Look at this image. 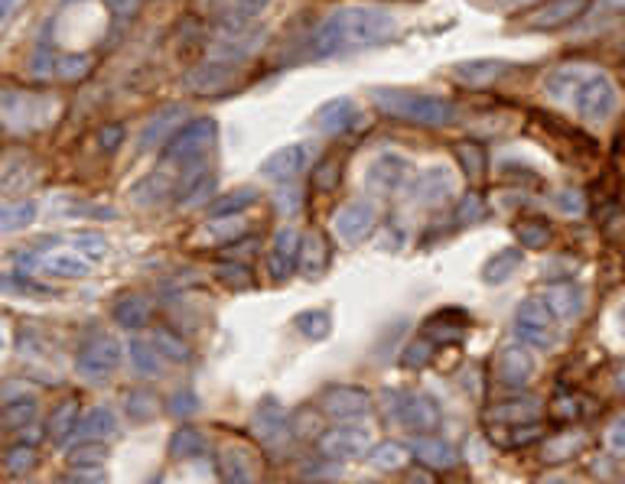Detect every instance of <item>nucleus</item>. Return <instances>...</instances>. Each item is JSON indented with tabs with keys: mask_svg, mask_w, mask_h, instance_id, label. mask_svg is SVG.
Wrapping results in <instances>:
<instances>
[{
	"mask_svg": "<svg viewBox=\"0 0 625 484\" xmlns=\"http://www.w3.org/2000/svg\"><path fill=\"white\" fill-rule=\"evenodd\" d=\"M397 33V16L378 3H343L310 36V59H333L375 49Z\"/></svg>",
	"mask_w": 625,
	"mask_h": 484,
	"instance_id": "nucleus-1",
	"label": "nucleus"
},
{
	"mask_svg": "<svg viewBox=\"0 0 625 484\" xmlns=\"http://www.w3.org/2000/svg\"><path fill=\"white\" fill-rule=\"evenodd\" d=\"M544 92L554 102H567L583 121H610L620 108V88L613 79L593 66H560L547 75Z\"/></svg>",
	"mask_w": 625,
	"mask_h": 484,
	"instance_id": "nucleus-2",
	"label": "nucleus"
},
{
	"mask_svg": "<svg viewBox=\"0 0 625 484\" xmlns=\"http://www.w3.org/2000/svg\"><path fill=\"white\" fill-rule=\"evenodd\" d=\"M372 102L381 115L394 121L420 123V127H443L460 121V105L440 95L427 92H407V88H375Z\"/></svg>",
	"mask_w": 625,
	"mask_h": 484,
	"instance_id": "nucleus-3",
	"label": "nucleus"
},
{
	"mask_svg": "<svg viewBox=\"0 0 625 484\" xmlns=\"http://www.w3.org/2000/svg\"><path fill=\"white\" fill-rule=\"evenodd\" d=\"M62 115L59 98L46 92H26V88H0V130L30 137L46 127H53Z\"/></svg>",
	"mask_w": 625,
	"mask_h": 484,
	"instance_id": "nucleus-4",
	"label": "nucleus"
},
{
	"mask_svg": "<svg viewBox=\"0 0 625 484\" xmlns=\"http://www.w3.org/2000/svg\"><path fill=\"white\" fill-rule=\"evenodd\" d=\"M514 339L524 345V349H534V352H547L557 345V316L554 309L544 303V299H524L518 303L514 309Z\"/></svg>",
	"mask_w": 625,
	"mask_h": 484,
	"instance_id": "nucleus-5",
	"label": "nucleus"
},
{
	"mask_svg": "<svg viewBox=\"0 0 625 484\" xmlns=\"http://www.w3.org/2000/svg\"><path fill=\"white\" fill-rule=\"evenodd\" d=\"M219 137V123L216 118H193L183 123L163 146V156L176 166H189V163H202V156L212 150Z\"/></svg>",
	"mask_w": 625,
	"mask_h": 484,
	"instance_id": "nucleus-6",
	"label": "nucleus"
},
{
	"mask_svg": "<svg viewBox=\"0 0 625 484\" xmlns=\"http://www.w3.org/2000/svg\"><path fill=\"white\" fill-rule=\"evenodd\" d=\"M391 406H387V416H394V423H401L404 429L424 436V433H437L443 416H440V406L430 393H404V390H394L387 393Z\"/></svg>",
	"mask_w": 625,
	"mask_h": 484,
	"instance_id": "nucleus-7",
	"label": "nucleus"
},
{
	"mask_svg": "<svg viewBox=\"0 0 625 484\" xmlns=\"http://www.w3.org/2000/svg\"><path fill=\"white\" fill-rule=\"evenodd\" d=\"M121 362H125V349H121L112 335L95 332V335H89V339L79 345L76 370H79L85 380L102 383L105 377H112V374L121 367Z\"/></svg>",
	"mask_w": 625,
	"mask_h": 484,
	"instance_id": "nucleus-8",
	"label": "nucleus"
},
{
	"mask_svg": "<svg viewBox=\"0 0 625 484\" xmlns=\"http://www.w3.org/2000/svg\"><path fill=\"white\" fill-rule=\"evenodd\" d=\"M310 163H313V146H310V143H287V146H277V150L257 166V173H261V179H267V182L290 186V182H297V179L310 169Z\"/></svg>",
	"mask_w": 625,
	"mask_h": 484,
	"instance_id": "nucleus-9",
	"label": "nucleus"
},
{
	"mask_svg": "<svg viewBox=\"0 0 625 484\" xmlns=\"http://www.w3.org/2000/svg\"><path fill=\"white\" fill-rule=\"evenodd\" d=\"M320 449L329 462H352V459H362L369 449H372V429L369 426H359L356 420L329 429L323 439H320Z\"/></svg>",
	"mask_w": 625,
	"mask_h": 484,
	"instance_id": "nucleus-10",
	"label": "nucleus"
},
{
	"mask_svg": "<svg viewBox=\"0 0 625 484\" xmlns=\"http://www.w3.org/2000/svg\"><path fill=\"white\" fill-rule=\"evenodd\" d=\"M320 406L326 416L349 423V420H362L372 413V393L366 387H356V383H333L323 390Z\"/></svg>",
	"mask_w": 625,
	"mask_h": 484,
	"instance_id": "nucleus-11",
	"label": "nucleus"
},
{
	"mask_svg": "<svg viewBox=\"0 0 625 484\" xmlns=\"http://www.w3.org/2000/svg\"><path fill=\"white\" fill-rule=\"evenodd\" d=\"M216 196V173L206 163H189L183 166V176L173 186V199L180 209L206 205Z\"/></svg>",
	"mask_w": 625,
	"mask_h": 484,
	"instance_id": "nucleus-12",
	"label": "nucleus"
},
{
	"mask_svg": "<svg viewBox=\"0 0 625 484\" xmlns=\"http://www.w3.org/2000/svg\"><path fill=\"white\" fill-rule=\"evenodd\" d=\"M375 225H378L375 205L366 202V199L349 202V205H343V209L333 215V232L339 235V241L346 244H362L372 232H375Z\"/></svg>",
	"mask_w": 625,
	"mask_h": 484,
	"instance_id": "nucleus-13",
	"label": "nucleus"
},
{
	"mask_svg": "<svg viewBox=\"0 0 625 484\" xmlns=\"http://www.w3.org/2000/svg\"><path fill=\"white\" fill-rule=\"evenodd\" d=\"M300 253H303V238H300V232H297L293 225H283V228L274 235L270 247H267V273H270L274 280H287V276H293L297 267H300Z\"/></svg>",
	"mask_w": 625,
	"mask_h": 484,
	"instance_id": "nucleus-14",
	"label": "nucleus"
},
{
	"mask_svg": "<svg viewBox=\"0 0 625 484\" xmlns=\"http://www.w3.org/2000/svg\"><path fill=\"white\" fill-rule=\"evenodd\" d=\"M407 186H410V199H414L417 205H427V209L443 205V202L453 196V176H450L447 166H430V169L410 176Z\"/></svg>",
	"mask_w": 625,
	"mask_h": 484,
	"instance_id": "nucleus-15",
	"label": "nucleus"
},
{
	"mask_svg": "<svg viewBox=\"0 0 625 484\" xmlns=\"http://www.w3.org/2000/svg\"><path fill=\"white\" fill-rule=\"evenodd\" d=\"M410 176H414V166L401 153H381L369 163V173H366L369 186H375L381 192H401L410 182Z\"/></svg>",
	"mask_w": 625,
	"mask_h": 484,
	"instance_id": "nucleus-16",
	"label": "nucleus"
},
{
	"mask_svg": "<svg viewBox=\"0 0 625 484\" xmlns=\"http://www.w3.org/2000/svg\"><path fill=\"white\" fill-rule=\"evenodd\" d=\"M359 121H362V111H359V105L352 98H333V102H326V105H320L313 111L310 127L333 137V133H346V130L359 127Z\"/></svg>",
	"mask_w": 625,
	"mask_h": 484,
	"instance_id": "nucleus-17",
	"label": "nucleus"
},
{
	"mask_svg": "<svg viewBox=\"0 0 625 484\" xmlns=\"http://www.w3.org/2000/svg\"><path fill=\"white\" fill-rule=\"evenodd\" d=\"M254 436H257L267 449H277L280 442H287V436H290L287 410H283L274 397H267V400L257 403V410H254Z\"/></svg>",
	"mask_w": 625,
	"mask_h": 484,
	"instance_id": "nucleus-18",
	"label": "nucleus"
},
{
	"mask_svg": "<svg viewBox=\"0 0 625 484\" xmlns=\"http://www.w3.org/2000/svg\"><path fill=\"white\" fill-rule=\"evenodd\" d=\"M183 118H186V108L183 105H166V108H160L150 121L143 123V130H140V137H137V143H140V150H157V146H166V140L183 127Z\"/></svg>",
	"mask_w": 625,
	"mask_h": 484,
	"instance_id": "nucleus-19",
	"label": "nucleus"
},
{
	"mask_svg": "<svg viewBox=\"0 0 625 484\" xmlns=\"http://www.w3.org/2000/svg\"><path fill=\"white\" fill-rule=\"evenodd\" d=\"M36 273L49 280H85L92 273V260L76 250H56L36 260Z\"/></svg>",
	"mask_w": 625,
	"mask_h": 484,
	"instance_id": "nucleus-20",
	"label": "nucleus"
},
{
	"mask_svg": "<svg viewBox=\"0 0 625 484\" xmlns=\"http://www.w3.org/2000/svg\"><path fill=\"white\" fill-rule=\"evenodd\" d=\"M531 374H534V362H531V355L521 349V342L501 349L499 362H496V380H499L501 387L521 390V387L531 380Z\"/></svg>",
	"mask_w": 625,
	"mask_h": 484,
	"instance_id": "nucleus-21",
	"label": "nucleus"
},
{
	"mask_svg": "<svg viewBox=\"0 0 625 484\" xmlns=\"http://www.w3.org/2000/svg\"><path fill=\"white\" fill-rule=\"evenodd\" d=\"M118 433V416L112 406H92L85 416H79L76 439L79 442H108Z\"/></svg>",
	"mask_w": 625,
	"mask_h": 484,
	"instance_id": "nucleus-22",
	"label": "nucleus"
},
{
	"mask_svg": "<svg viewBox=\"0 0 625 484\" xmlns=\"http://www.w3.org/2000/svg\"><path fill=\"white\" fill-rule=\"evenodd\" d=\"M544 303L554 309L557 319H574L583 312V286L567 280V283H551L544 290Z\"/></svg>",
	"mask_w": 625,
	"mask_h": 484,
	"instance_id": "nucleus-23",
	"label": "nucleus"
},
{
	"mask_svg": "<svg viewBox=\"0 0 625 484\" xmlns=\"http://www.w3.org/2000/svg\"><path fill=\"white\" fill-rule=\"evenodd\" d=\"M267 7H270V0H232V7L225 13V23H222V33L239 36V33L257 29V20L267 13Z\"/></svg>",
	"mask_w": 625,
	"mask_h": 484,
	"instance_id": "nucleus-24",
	"label": "nucleus"
},
{
	"mask_svg": "<svg viewBox=\"0 0 625 484\" xmlns=\"http://www.w3.org/2000/svg\"><path fill=\"white\" fill-rule=\"evenodd\" d=\"M410 452L417 456L420 465H430V469H453L456 465V449L443 436H433V433L417 436Z\"/></svg>",
	"mask_w": 625,
	"mask_h": 484,
	"instance_id": "nucleus-25",
	"label": "nucleus"
},
{
	"mask_svg": "<svg viewBox=\"0 0 625 484\" xmlns=\"http://www.w3.org/2000/svg\"><path fill=\"white\" fill-rule=\"evenodd\" d=\"M36 410H39V403L33 393H16V397L0 403V426L3 429H26L36 420Z\"/></svg>",
	"mask_w": 625,
	"mask_h": 484,
	"instance_id": "nucleus-26",
	"label": "nucleus"
},
{
	"mask_svg": "<svg viewBox=\"0 0 625 484\" xmlns=\"http://www.w3.org/2000/svg\"><path fill=\"white\" fill-rule=\"evenodd\" d=\"M209 452V439L196 426H180L170 439V456L176 462H196Z\"/></svg>",
	"mask_w": 625,
	"mask_h": 484,
	"instance_id": "nucleus-27",
	"label": "nucleus"
},
{
	"mask_svg": "<svg viewBox=\"0 0 625 484\" xmlns=\"http://www.w3.org/2000/svg\"><path fill=\"white\" fill-rule=\"evenodd\" d=\"M232 72H235V66H232V62L209 59L206 66H199L196 72H189V75H186V85H189V88H196V92H216V88L229 85Z\"/></svg>",
	"mask_w": 625,
	"mask_h": 484,
	"instance_id": "nucleus-28",
	"label": "nucleus"
},
{
	"mask_svg": "<svg viewBox=\"0 0 625 484\" xmlns=\"http://www.w3.org/2000/svg\"><path fill=\"white\" fill-rule=\"evenodd\" d=\"M508 72V62H496V59H473V62H463L456 66V82L476 88V85H489Z\"/></svg>",
	"mask_w": 625,
	"mask_h": 484,
	"instance_id": "nucleus-29",
	"label": "nucleus"
},
{
	"mask_svg": "<svg viewBox=\"0 0 625 484\" xmlns=\"http://www.w3.org/2000/svg\"><path fill=\"white\" fill-rule=\"evenodd\" d=\"M115 322L127 332H140L150 322V303L137 293H127L115 303Z\"/></svg>",
	"mask_w": 625,
	"mask_h": 484,
	"instance_id": "nucleus-30",
	"label": "nucleus"
},
{
	"mask_svg": "<svg viewBox=\"0 0 625 484\" xmlns=\"http://www.w3.org/2000/svg\"><path fill=\"white\" fill-rule=\"evenodd\" d=\"M76 426H79V403L62 400L49 416V439L56 446H66L69 439H76Z\"/></svg>",
	"mask_w": 625,
	"mask_h": 484,
	"instance_id": "nucleus-31",
	"label": "nucleus"
},
{
	"mask_svg": "<svg viewBox=\"0 0 625 484\" xmlns=\"http://www.w3.org/2000/svg\"><path fill=\"white\" fill-rule=\"evenodd\" d=\"M518 267H521V250L518 247H501L496 250L486 263H483V280L493 286V283H505V280H511L514 273H518Z\"/></svg>",
	"mask_w": 625,
	"mask_h": 484,
	"instance_id": "nucleus-32",
	"label": "nucleus"
},
{
	"mask_svg": "<svg viewBox=\"0 0 625 484\" xmlns=\"http://www.w3.org/2000/svg\"><path fill=\"white\" fill-rule=\"evenodd\" d=\"M293 329L310 342H323L333 332V316L329 309H303L293 316Z\"/></svg>",
	"mask_w": 625,
	"mask_h": 484,
	"instance_id": "nucleus-33",
	"label": "nucleus"
},
{
	"mask_svg": "<svg viewBox=\"0 0 625 484\" xmlns=\"http://www.w3.org/2000/svg\"><path fill=\"white\" fill-rule=\"evenodd\" d=\"M407 459H410V452L401 442H391V439L375 442L369 449V465L378 469V472H401L407 465Z\"/></svg>",
	"mask_w": 625,
	"mask_h": 484,
	"instance_id": "nucleus-34",
	"label": "nucleus"
},
{
	"mask_svg": "<svg viewBox=\"0 0 625 484\" xmlns=\"http://www.w3.org/2000/svg\"><path fill=\"white\" fill-rule=\"evenodd\" d=\"M580 10H583V0H554V3H547V7H541V10L534 13L531 26H534V29H544V26H560V23H567V20L580 16Z\"/></svg>",
	"mask_w": 625,
	"mask_h": 484,
	"instance_id": "nucleus-35",
	"label": "nucleus"
},
{
	"mask_svg": "<svg viewBox=\"0 0 625 484\" xmlns=\"http://www.w3.org/2000/svg\"><path fill=\"white\" fill-rule=\"evenodd\" d=\"M33 219H36V202H30V199L10 202V205H0V235L23 232V228L33 225Z\"/></svg>",
	"mask_w": 625,
	"mask_h": 484,
	"instance_id": "nucleus-36",
	"label": "nucleus"
},
{
	"mask_svg": "<svg viewBox=\"0 0 625 484\" xmlns=\"http://www.w3.org/2000/svg\"><path fill=\"white\" fill-rule=\"evenodd\" d=\"M254 202H257V192L245 186V189H235V192L216 199V202L209 205V215H212V219H235V215L248 212Z\"/></svg>",
	"mask_w": 625,
	"mask_h": 484,
	"instance_id": "nucleus-37",
	"label": "nucleus"
},
{
	"mask_svg": "<svg viewBox=\"0 0 625 484\" xmlns=\"http://www.w3.org/2000/svg\"><path fill=\"white\" fill-rule=\"evenodd\" d=\"M537 416V400H521V397H514V400H505L499 403L493 413H489V420L493 423H511V426H521V423H528V420H534Z\"/></svg>",
	"mask_w": 625,
	"mask_h": 484,
	"instance_id": "nucleus-38",
	"label": "nucleus"
},
{
	"mask_svg": "<svg viewBox=\"0 0 625 484\" xmlns=\"http://www.w3.org/2000/svg\"><path fill=\"white\" fill-rule=\"evenodd\" d=\"M219 475L225 482H251L254 479V469L248 465V456L242 449H222L219 452Z\"/></svg>",
	"mask_w": 625,
	"mask_h": 484,
	"instance_id": "nucleus-39",
	"label": "nucleus"
},
{
	"mask_svg": "<svg viewBox=\"0 0 625 484\" xmlns=\"http://www.w3.org/2000/svg\"><path fill=\"white\" fill-rule=\"evenodd\" d=\"M130 196H134L137 205H157L160 199H173V186L166 182L163 173H157V176H147L143 182H137L130 189Z\"/></svg>",
	"mask_w": 625,
	"mask_h": 484,
	"instance_id": "nucleus-40",
	"label": "nucleus"
},
{
	"mask_svg": "<svg viewBox=\"0 0 625 484\" xmlns=\"http://www.w3.org/2000/svg\"><path fill=\"white\" fill-rule=\"evenodd\" d=\"M105 462H108V446H105V442H79V446L69 452V465L79 469V472L102 469Z\"/></svg>",
	"mask_w": 625,
	"mask_h": 484,
	"instance_id": "nucleus-41",
	"label": "nucleus"
},
{
	"mask_svg": "<svg viewBox=\"0 0 625 484\" xmlns=\"http://www.w3.org/2000/svg\"><path fill=\"white\" fill-rule=\"evenodd\" d=\"M130 364L140 370V374H160L163 370V355L157 349V342H130Z\"/></svg>",
	"mask_w": 625,
	"mask_h": 484,
	"instance_id": "nucleus-42",
	"label": "nucleus"
},
{
	"mask_svg": "<svg viewBox=\"0 0 625 484\" xmlns=\"http://www.w3.org/2000/svg\"><path fill=\"white\" fill-rule=\"evenodd\" d=\"M326 263H329V250H326L323 238H320V235H310V238H303L300 267H303L310 276H320V273L326 270Z\"/></svg>",
	"mask_w": 625,
	"mask_h": 484,
	"instance_id": "nucleus-43",
	"label": "nucleus"
},
{
	"mask_svg": "<svg viewBox=\"0 0 625 484\" xmlns=\"http://www.w3.org/2000/svg\"><path fill=\"white\" fill-rule=\"evenodd\" d=\"M153 342H157V349H160V355H163L166 362L186 364L193 358L189 345H186L176 332H170V329H157V332H153Z\"/></svg>",
	"mask_w": 625,
	"mask_h": 484,
	"instance_id": "nucleus-44",
	"label": "nucleus"
},
{
	"mask_svg": "<svg viewBox=\"0 0 625 484\" xmlns=\"http://www.w3.org/2000/svg\"><path fill=\"white\" fill-rule=\"evenodd\" d=\"M456 156H460L463 173H470V176H483L486 173V153H483L479 143H460Z\"/></svg>",
	"mask_w": 625,
	"mask_h": 484,
	"instance_id": "nucleus-45",
	"label": "nucleus"
},
{
	"mask_svg": "<svg viewBox=\"0 0 625 484\" xmlns=\"http://www.w3.org/2000/svg\"><path fill=\"white\" fill-rule=\"evenodd\" d=\"M623 13L625 0H593V7L583 16H587V26H597V23H610V20H616Z\"/></svg>",
	"mask_w": 625,
	"mask_h": 484,
	"instance_id": "nucleus-46",
	"label": "nucleus"
},
{
	"mask_svg": "<svg viewBox=\"0 0 625 484\" xmlns=\"http://www.w3.org/2000/svg\"><path fill=\"white\" fill-rule=\"evenodd\" d=\"M7 472L10 475H26L33 465H36V449L33 446H16V449H10L7 452Z\"/></svg>",
	"mask_w": 625,
	"mask_h": 484,
	"instance_id": "nucleus-47",
	"label": "nucleus"
},
{
	"mask_svg": "<svg viewBox=\"0 0 625 484\" xmlns=\"http://www.w3.org/2000/svg\"><path fill=\"white\" fill-rule=\"evenodd\" d=\"M551 238V232H547V225H541V222H521L518 225V241L524 250H537V247H544Z\"/></svg>",
	"mask_w": 625,
	"mask_h": 484,
	"instance_id": "nucleus-48",
	"label": "nucleus"
},
{
	"mask_svg": "<svg viewBox=\"0 0 625 484\" xmlns=\"http://www.w3.org/2000/svg\"><path fill=\"white\" fill-rule=\"evenodd\" d=\"M483 215H486V205H483V199H479L476 192H470L466 199H460V205H456V222H460V225H476Z\"/></svg>",
	"mask_w": 625,
	"mask_h": 484,
	"instance_id": "nucleus-49",
	"label": "nucleus"
},
{
	"mask_svg": "<svg viewBox=\"0 0 625 484\" xmlns=\"http://www.w3.org/2000/svg\"><path fill=\"white\" fill-rule=\"evenodd\" d=\"M127 413H134V420H147V416L157 413V400L147 390H134L127 397Z\"/></svg>",
	"mask_w": 625,
	"mask_h": 484,
	"instance_id": "nucleus-50",
	"label": "nucleus"
},
{
	"mask_svg": "<svg viewBox=\"0 0 625 484\" xmlns=\"http://www.w3.org/2000/svg\"><path fill=\"white\" fill-rule=\"evenodd\" d=\"M199 410V397L186 387V390H176L173 397H170V413L173 416H193Z\"/></svg>",
	"mask_w": 625,
	"mask_h": 484,
	"instance_id": "nucleus-51",
	"label": "nucleus"
},
{
	"mask_svg": "<svg viewBox=\"0 0 625 484\" xmlns=\"http://www.w3.org/2000/svg\"><path fill=\"white\" fill-rule=\"evenodd\" d=\"M219 276L229 283V286H248V267H242V263H225V267H219Z\"/></svg>",
	"mask_w": 625,
	"mask_h": 484,
	"instance_id": "nucleus-52",
	"label": "nucleus"
},
{
	"mask_svg": "<svg viewBox=\"0 0 625 484\" xmlns=\"http://www.w3.org/2000/svg\"><path fill=\"white\" fill-rule=\"evenodd\" d=\"M430 362V342H414L410 349H407V358H404V364L407 367H424V364Z\"/></svg>",
	"mask_w": 625,
	"mask_h": 484,
	"instance_id": "nucleus-53",
	"label": "nucleus"
},
{
	"mask_svg": "<svg viewBox=\"0 0 625 484\" xmlns=\"http://www.w3.org/2000/svg\"><path fill=\"white\" fill-rule=\"evenodd\" d=\"M606 442H610L613 452L625 456V416H620V420L606 429Z\"/></svg>",
	"mask_w": 625,
	"mask_h": 484,
	"instance_id": "nucleus-54",
	"label": "nucleus"
},
{
	"mask_svg": "<svg viewBox=\"0 0 625 484\" xmlns=\"http://www.w3.org/2000/svg\"><path fill=\"white\" fill-rule=\"evenodd\" d=\"M313 182H316L320 189H333V186L339 182V173H336V166H333V163H323V166L313 173Z\"/></svg>",
	"mask_w": 625,
	"mask_h": 484,
	"instance_id": "nucleus-55",
	"label": "nucleus"
},
{
	"mask_svg": "<svg viewBox=\"0 0 625 484\" xmlns=\"http://www.w3.org/2000/svg\"><path fill=\"white\" fill-rule=\"evenodd\" d=\"M557 205H560V212H567V215H580V212H583L580 192H564V196L557 199Z\"/></svg>",
	"mask_w": 625,
	"mask_h": 484,
	"instance_id": "nucleus-56",
	"label": "nucleus"
},
{
	"mask_svg": "<svg viewBox=\"0 0 625 484\" xmlns=\"http://www.w3.org/2000/svg\"><path fill=\"white\" fill-rule=\"evenodd\" d=\"M105 7H108L115 16H127V13L137 7V0H105Z\"/></svg>",
	"mask_w": 625,
	"mask_h": 484,
	"instance_id": "nucleus-57",
	"label": "nucleus"
},
{
	"mask_svg": "<svg viewBox=\"0 0 625 484\" xmlns=\"http://www.w3.org/2000/svg\"><path fill=\"white\" fill-rule=\"evenodd\" d=\"M20 3H23V0H0V23H3V20H7V16H10Z\"/></svg>",
	"mask_w": 625,
	"mask_h": 484,
	"instance_id": "nucleus-58",
	"label": "nucleus"
},
{
	"mask_svg": "<svg viewBox=\"0 0 625 484\" xmlns=\"http://www.w3.org/2000/svg\"><path fill=\"white\" fill-rule=\"evenodd\" d=\"M499 7H524V3H531V0H496Z\"/></svg>",
	"mask_w": 625,
	"mask_h": 484,
	"instance_id": "nucleus-59",
	"label": "nucleus"
},
{
	"mask_svg": "<svg viewBox=\"0 0 625 484\" xmlns=\"http://www.w3.org/2000/svg\"><path fill=\"white\" fill-rule=\"evenodd\" d=\"M616 319H620V332H623V335H625V303H623V306H620V312H616Z\"/></svg>",
	"mask_w": 625,
	"mask_h": 484,
	"instance_id": "nucleus-60",
	"label": "nucleus"
},
{
	"mask_svg": "<svg viewBox=\"0 0 625 484\" xmlns=\"http://www.w3.org/2000/svg\"><path fill=\"white\" fill-rule=\"evenodd\" d=\"M0 349H3V335H0Z\"/></svg>",
	"mask_w": 625,
	"mask_h": 484,
	"instance_id": "nucleus-61",
	"label": "nucleus"
}]
</instances>
